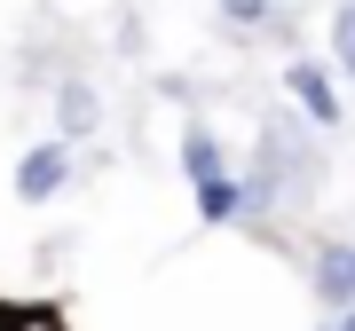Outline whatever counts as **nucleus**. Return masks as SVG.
<instances>
[{
  "label": "nucleus",
  "mask_w": 355,
  "mask_h": 331,
  "mask_svg": "<svg viewBox=\"0 0 355 331\" xmlns=\"http://www.w3.org/2000/svg\"><path fill=\"white\" fill-rule=\"evenodd\" d=\"M316 127H292V118H268L261 142H253V166H237L245 174V221H268L284 197H308V181H316Z\"/></svg>",
  "instance_id": "nucleus-1"
},
{
  "label": "nucleus",
  "mask_w": 355,
  "mask_h": 331,
  "mask_svg": "<svg viewBox=\"0 0 355 331\" xmlns=\"http://www.w3.org/2000/svg\"><path fill=\"white\" fill-rule=\"evenodd\" d=\"M182 174H190V197H198V221H205V229L245 221V174L221 158V134L205 127V118H182Z\"/></svg>",
  "instance_id": "nucleus-2"
},
{
  "label": "nucleus",
  "mask_w": 355,
  "mask_h": 331,
  "mask_svg": "<svg viewBox=\"0 0 355 331\" xmlns=\"http://www.w3.org/2000/svg\"><path fill=\"white\" fill-rule=\"evenodd\" d=\"M284 95L300 102V118H308V127H316V134H340V127H347V102H340V79H331V71L316 64V55H292V64H284Z\"/></svg>",
  "instance_id": "nucleus-3"
},
{
  "label": "nucleus",
  "mask_w": 355,
  "mask_h": 331,
  "mask_svg": "<svg viewBox=\"0 0 355 331\" xmlns=\"http://www.w3.org/2000/svg\"><path fill=\"white\" fill-rule=\"evenodd\" d=\"M71 190V142L55 134V142H32L24 158H16V197L24 205H48V197H64Z\"/></svg>",
  "instance_id": "nucleus-4"
},
{
  "label": "nucleus",
  "mask_w": 355,
  "mask_h": 331,
  "mask_svg": "<svg viewBox=\"0 0 355 331\" xmlns=\"http://www.w3.org/2000/svg\"><path fill=\"white\" fill-rule=\"evenodd\" d=\"M308 284H316V300L340 316V307H355V237H324L316 260H308Z\"/></svg>",
  "instance_id": "nucleus-5"
},
{
  "label": "nucleus",
  "mask_w": 355,
  "mask_h": 331,
  "mask_svg": "<svg viewBox=\"0 0 355 331\" xmlns=\"http://www.w3.org/2000/svg\"><path fill=\"white\" fill-rule=\"evenodd\" d=\"M55 127H64V142H95L103 134V95L87 87V79H55Z\"/></svg>",
  "instance_id": "nucleus-6"
},
{
  "label": "nucleus",
  "mask_w": 355,
  "mask_h": 331,
  "mask_svg": "<svg viewBox=\"0 0 355 331\" xmlns=\"http://www.w3.org/2000/svg\"><path fill=\"white\" fill-rule=\"evenodd\" d=\"M214 16L229 32H292V16L277 8V0H214Z\"/></svg>",
  "instance_id": "nucleus-7"
},
{
  "label": "nucleus",
  "mask_w": 355,
  "mask_h": 331,
  "mask_svg": "<svg viewBox=\"0 0 355 331\" xmlns=\"http://www.w3.org/2000/svg\"><path fill=\"white\" fill-rule=\"evenodd\" d=\"M331 64L355 79V0H347V8H331Z\"/></svg>",
  "instance_id": "nucleus-8"
},
{
  "label": "nucleus",
  "mask_w": 355,
  "mask_h": 331,
  "mask_svg": "<svg viewBox=\"0 0 355 331\" xmlns=\"http://www.w3.org/2000/svg\"><path fill=\"white\" fill-rule=\"evenodd\" d=\"M331 323H340V331H355V307H340V316H331Z\"/></svg>",
  "instance_id": "nucleus-9"
},
{
  "label": "nucleus",
  "mask_w": 355,
  "mask_h": 331,
  "mask_svg": "<svg viewBox=\"0 0 355 331\" xmlns=\"http://www.w3.org/2000/svg\"><path fill=\"white\" fill-rule=\"evenodd\" d=\"M316 331H340V323H316Z\"/></svg>",
  "instance_id": "nucleus-10"
}]
</instances>
